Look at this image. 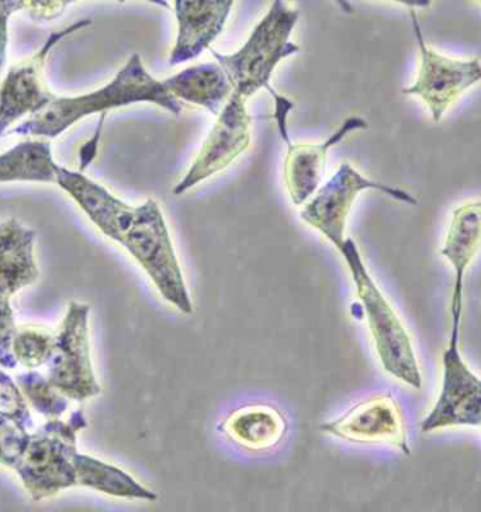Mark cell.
<instances>
[{
  "label": "cell",
  "mask_w": 481,
  "mask_h": 512,
  "mask_svg": "<svg viewBox=\"0 0 481 512\" xmlns=\"http://www.w3.org/2000/svg\"><path fill=\"white\" fill-rule=\"evenodd\" d=\"M137 103H151L176 117L183 110L181 100L172 96L164 82L147 71L140 54L131 55L127 64L102 88L72 98L57 96L46 109L20 121L9 134L53 140L85 117Z\"/></svg>",
  "instance_id": "cell-1"
},
{
  "label": "cell",
  "mask_w": 481,
  "mask_h": 512,
  "mask_svg": "<svg viewBox=\"0 0 481 512\" xmlns=\"http://www.w3.org/2000/svg\"><path fill=\"white\" fill-rule=\"evenodd\" d=\"M249 128L251 117L247 112V100L231 93L230 99L217 114L216 123L190 166L188 174L173 188V195H185L199 183L233 164L251 144Z\"/></svg>",
  "instance_id": "cell-11"
},
{
  "label": "cell",
  "mask_w": 481,
  "mask_h": 512,
  "mask_svg": "<svg viewBox=\"0 0 481 512\" xmlns=\"http://www.w3.org/2000/svg\"><path fill=\"white\" fill-rule=\"evenodd\" d=\"M235 0H173L178 37L169 55L172 67L195 60L220 36Z\"/></svg>",
  "instance_id": "cell-13"
},
{
  "label": "cell",
  "mask_w": 481,
  "mask_h": 512,
  "mask_svg": "<svg viewBox=\"0 0 481 512\" xmlns=\"http://www.w3.org/2000/svg\"><path fill=\"white\" fill-rule=\"evenodd\" d=\"M297 22L299 10L285 0H273L271 9L240 50L227 55L211 51L230 79L235 95L248 100L261 89L272 91L269 83L280 61L299 53V46L290 41Z\"/></svg>",
  "instance_id": "cell-2"
},
{
  "label": "cell",
  "mask_w": 481,
  "mask_h": 512,
  "mask_svg": "<svg viewBox=\"0 0 481 512\" xmlns=\"http://www.w3.org/2000/svg\"><path fill=\"white\" fill-rule=\"evenodd\" d=\"M54 337L37 330H26L17 332L13 351L17 361L22 363L24 368L36 369L47 363L53 348Z\"/></svg>",
  "instance_id": "cell-22"
},
{
  "label": "cell",
  "mask_w": 481,
  "mask_h": 512,
  "mask_svg": "<svg viewBox=\"0 0 481 512\" xmlns=\"http://www.w3.org/2000/svg\"><path fill=\"white\" fill-rule=\"evenodd\" d=\"M79 0H20V12L36 23H48L64 15L72 3ZM123 2V0H121ZM164 9H172L168 0H144Z\"/></svg>",
  "instance_id": "cell-24"
},
{
  "label": "cell",
  "mask_w": 481,
  "mask_h": 512,
  "mask_svg": "<svg viewBox=\"0 0 481 512\" xmlns=\"http://www.w3.org/2000/svg\"><path fill=\"white\" fill-rule=\"evenodd\" d=\"M481 249V200L467 202L453 211L441 254L455 269V285H463L473 259Z\"/></svg>",
  "instance_id": "cell-19"
},
{
  "label": "cell",
  "mask_w": 481,
  "mask_h": 512,
  "mask_svg": "<svg viewBox=\"0 0 481 512\" xmlns=\"http://www.w3.org/2000/svg\"><path fill=\"white\" fill-rule=\"evenodd\" d=\"M334 2L337 3L338 8L341 9L342 12L348 13V15L354 13V6H352L349 0H334Z\"/></svg>",
  "instance_id": "cell-29"
},
{
  "label": "cell",
  "mask_w": 481,
  "mask_h": 512,
  "mask_svg": "<svg viewBox=\"0 0 481 512\" xmlns=\"http://www.w3.org/2000/svg\"><path fill=\"white\" fill-rule=\"evenodd\" d=\"M78 486L99 491L107 496L127 498V500H158L155 491L138 483L120 467L110 465L92 456L76 452L74 458Z\"/></svg>",
  "instance_id": "cell-20"
},
{
  "label": "cell",
  "mask_w": 481,
  "mask_h": 512,
  "mask_svg": "<svg viewBox=\"0 0 481 512\" xmlns=\"http://www.w3.org/2000/svg\"><path fill=\"white\" fill-rule=\"evenodd\" d=\"M366 128V120L351 116L324 143L289 145L285 161V182L294 206H303L320 188L331 148L342 143L349 134Z\"/></svg>",
  "instance_id": "cell-14"
},
{
  "label": "cell",
  "mask_w": 481,
  "mask_h": 512,
  "mask_svg": "<svg viewBox=\"0 0 481 512\" xmlns=\"http://www.w3.org/2000/svg\"><path fill=\"white\" fill-rule=\"evenodd\" d=\"M91 23V20L83 19L54 31L36 53L9 69L0 83V138L8 134L10 127L40 113L57 98L48 91L44 79L48 55L64 38L91 26Z\"/></svg>",
  "instance_id": "cell-9"
},
{
  "label": "cell",
  "mask_w": 481,
  "mask_h": 512,
  "mask_svg": "<svg viewBox=\"0 0 481 512\" xmlns=\"http://www.w3.org/2000/svg\"><path fill=\"white\" fill-rule=\"evenodd\" d=\"M411 22L420 48L421 65L417 81L403 89V93L424 100L432 120L439 123L467 89L481 82V61L480 58L452 60L436 53L425 41L414 10H411Z\"/></svg>",
  "instance_id": "cell-10"
},
{
  "label": "cell",
  "mask_w": 481,
  "mask_h": 512,
  "mask_svg": "<svg viewBox=\"0 0 481 512\" xmlns=\"http://www.w3.org/2000/svg\"><path fill=\"white\" fill-rule=\"evenodd\" d=\"M476 2H480L481 3V0H476Z\"/></svg>",
  "instance_id": "cell-30"
},
{
  "label": "cell",
  "mask_w": 481,
  "mask_h": 512,
  "mask_svg": "<svg viewBox=\"0 0 481 512\" xmlns=\"http://www.w3.org/2000/svg\"><path fill=\"white\" fill-rule=\"evenodd\" d=\"M452 328L442 355L444 379L434 408L421 422L424 434L445 428H481V379L467 366L460 352L463 296L452 294Z\"/></svg>",
  "instance_id": "cell-6"
},
{
  "label": "cell",
  "mask_w": 481,
  "mask_h": 512,
  "mask_svg": "<svg viewBox=\"0 0 481 512\" xmlns=\"http://www.w3.org/2000/svg\"><path fill=\"white\" fill-rule=\"evenodd\" d=\"M88 427L82 408L68 421L50 418L30 435L15 472L33 500L57 496L60 491L78 486L74 458L78 434Z\"/></svg>",
  "instance_id": "cell-5"
},
{
  "label": "cell",
  "mask_w": 481,
  "mask_h": 512,
  "mask_svg": "<svg viewBox=\"0 0 481 512\" xmlns=\"http://www.w3.org/2000/svg\"><path fill=\"white\" fill-rule=\"evenodd\" d=\"M29 428L0 414V465L15 470L30 441Z\"/></svg>",
  "instance_id": "cell-23"
},
{
  "label": "cell",
  "mask_w": 481,
  "mask_h": 512,
  "mask_svg": "<svg viewBox=\"0 0 481 512\" xmlns=\"http://www.w3.org/2000/svg\"><path fill=\"white\" fill-rule=\"evenodd\" d=\"M320 430L344 441L361 445H390L411 455L400 404L391 394H379L355 404L337 420Z\"/></svg>",
  "instance_id": "cell-12"
},
{
  "label": "cell",
  "mask_w": 481,
  "mask_h": 512,
  "mask_svg": "<svg viewBox=\"0 0 481 512\" xmlns=\"http://www.w3.org/2000/svg\"><path fill=\"white\" fill-rule=\"evenodd\" d=\"M47 138H27L0 154V183H54L57 169Z\"/></svg>",
  "instance_id": "cell-18"
},
{
  "label": "cell",
  "mask_w": 481,
  "mask_h": 512,
  "mask_svg": "<svg viewBox=\"0 0 481 512\" xmlns=\"http://www.w3.org/2000/svg\"><path fill=\"white\" fill-rule=\"evenodd\" d=\"M172 96L181 102L203 107L217 116L233 93V85L217 62L195 65L164 79Z\"/></svg>",
  "instance_id": "cell-17"
},
{
  "label": "cell",
  "mask_w": 481,
  "mask_h": 512,
  "mask_svg": "<svg viewBox=\"0 0 481 512\" xmlns=\"http://www.w3.org/2000/svg\"><path fill=\"white\" fill-rule=\"evenodd\" d=\"M89 314V304L69 303L47 361V379L69 400L85 401L102 392L92 365Z\"/></svg>",
  "instance_id": "cell-7"
},
{
  "label": "cell",
  "mask_w": 481,
  "mask_h": 512,
  "mask_svg": "<svg viewBox=\"0 0 481 512\" xmlns=\"http://www.w3.org/2000/svg\"><path fill=\"white\" fill-rule=\"evenodd\" d=\"M269 93L275 99V120L276 124H278L280 136H282L283 141L289 147L292 143H290L289 131H287V116H289L290 110L294 107L293 102H290L285 96H280L275 89H272Z\"/></svg>",
  "instance_id": "cell-27"
},
{
  "label": "cell",
  "mask_w": 481,
  "mask_h": 512,
  "mask_svg": "<svg viewBox=\"0 0 481 512\" xmlns=\"http://www.w3.org/2000/svg\"><path fill=\"white\" fill-rule=\"evenodd\" d=\"M391 2L400 3V5L408 6V8H429L431 6L432 0H391Z\"/></svg>",
  "instance_id": "cell-28"
},
{
  "label": "cell",
  "mask_w": 481,
  "mask_h": 512,
  "mask_svg": "<svg viewBox=\"0 0 481 512\" xmlns=\"http://www.w3.org/2000/svg\"><path fill=\"white\" fill-rule=\"evenodd\" d=\"M289 425L282 411L268 404H249L227 415L217 431L249 452H269L285 439Z\"/></svg>",
  "instance_id": "cell-15"
},
{
  "label": "cell",
  "mask_w": 481,
  "mask_h": 512,
  "mask_svg": "<svg viewBox=\"0 0 481 512\" xmlns=\"http://www.w3.org/2000/svg\"><path fill=\"white\" fill-rule=\"evenodd\" d=\"M365 190H377L391 199L415 206L417 199L407 190L393 188L384 183L370 181L354 166L342 164L330 181L303 204L300 219L314 230L320 231L334 247L339 249L345 241L346 220L351 214L356 197Z\"/></svg>",
  "instance_id": "cell-8"
},
{
  "label": "cell",
  "mask_w": 481,
  "mask_h": 512,
  "mask_svg": "<svg viewBox=\"0 0 481 512\" xmlns=\"http://www.w3.org/2000/svg\"><path fill=\"white\" fill-rule=\"evenodd\" d=\"M144 269L165 302L192 316L193 303L171 233L161 207L154 199L136 206L130 226L117 241Z\"/></svg>",
  "instance_id": "cell-4"
},
{
  "label": "cell",
  "mask_w": 481,
  "mask_h": 512,
  "mask_svg": "<svg viewBox=\"0 0 481 512\" xmlns=\"http://www.w3.org/2000/svg\"><path fill=\"white\" fill-rule=\"evenodd\" d=\"M20 390L38 414L60 418L69 407V399L38 372H27L16 377Z\"/></svg>",
  "instance_id": "cell-21"
},
{
  "label": "cell",
  "mask_w": 481,
  "mask_h": 512,
  "mask_svg": "<svg viewBox=\"0 0 481 512\" xmlns=\"http://www.w3.org/2000/svg\"><path fill=\"white\" fill-rule=\"evenodd\" d=\"M20 12V0H0V72L8 60L9 23Z\"/></svg>",
  "instance_id": "cell-26"
},
{
  "label": "cell",
  "mask_w": 481,
  "mask_h": 512,
  "mask_svg": "<svg viewBox=\"0 0 481 512\" xmlns=\"http://www.w3.org/2000/svg\"><path fill=\"white\" fill-rule=\"evenodd\" d=\"M338 251L344 256L354 279L356 293L365 309L377 355L384 370L400 382L406 383L407 386L420 390L421 370L410 334L401 323L389 300L384 297L382 290L370 276L358 245L352 238H345L344 244Z\"/></svg>",
  "instance_id": "cell-3"
},
{
  "label": "cell",
  "mask_w": 481,
  "mask_h": 512,
  "mask_svg": "<svg viewBox=\"0 0 481 512\" xmlns=\"http://www.w3.org/2000/svg\"><path fill=\"white\" fill-rule=\"evenodd\" d=\"M17 332L19 330H17L9 297L0 296V366L3 369H15L19 363L13 351Z\"/></svg>",
  "instance_id": "cell-25"
},
{
  "label": "cell",
  "mask_w": 481,
  "mask_h": 512,
  "mask_svg": "<svg viewBox=\"0 0 481 512\" xmlns=\"http://www.w3.org/2000/svg\"><path fill=\"white\" fill-rule=\"evenodd\" d=\"M36 231L17 219L0 221V296L12 297L40 276L36 254Z\"/></svg>",
  "instance_id": "cell-16"
}]
</instances>
